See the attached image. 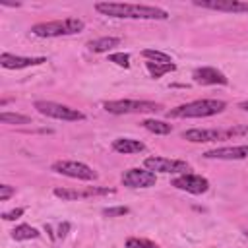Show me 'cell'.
Instances as JSON below:
<instances>
[{
  "instance_id": "10",
  "label": "cell",
  "mask_w": 248,
  "mask_h": 248,
  "mask_svg": "<svg viewBox=\"0 0 248 248\" xmlns=\"http://www.w3.org/2000/svg\"><path fill=\"white\" fill-rule=\"evenodd\" d=\"M114 194V188H101V186H85V188H54V196L66 202L81 200V198H95V196H108Z\"/></svg>"
},
{
  "instance_id": "16",
  "label": "cell",
  "mask_w": 248,
  "mask_h": 248,
  "mask_svg": "<svg viewBox=\"0 0 248 248\" xmlns=\"http://www.w3.org/2000/svg\"><path fill=\"white\" fill-rule=\"evenodd\" d=\"M112 149L118 151V153H124V155H132V153L143 151L145 143L140 141V140H134V138H116L112 141Z\"/></svg>"
},
{
  "instance_id": "5",
  "label": "cell",
  "mask_w": 248,
  "mask_h": 248,
  "mask_svg": "<svg viewBox=\"0 0 248 248\" xmlns=\"http://www.w3.org/2000/svg\"><path fill=\"white\" fill-rule=\"evenodd\" d=\"M103 108L110 114H140V112H157L163 107L153 101H138V99H118L105 101Z\"/></svg>"
},
{
  "instance_id": "21",
  "label": "cell",
  "mask_w": 248,
  "mask_h": 248,
  "mask_svg": "<svg viewBox=\"0 0 248 248\" xmlns=\"http://www.w3.org/2000/svg\"><path fill=\"white\" fill-rule=\"evenodd\" d=\"M143 58H147L149 62H159V64H174L172 58L167 54V52H161V50H155V48H145L143 52Z\"/></svg>"
},
{
  "instance_id": "29",
  "label": "cell",
  "mask_w": 248,
  "mask_h": 248,
  "mask_svg": "<svg viewBox=\"0 0 248 248\" xmlns=\"http://www.w3.org/2000/svg\"><path fill=\"white\" fill-rule=\"evenodd\" d=\"M238 107H240L242 110H246V112H248V101H242V103H240Z\"/></svg>"
},
{
  "instance_id": "30",
  "label": "cell",
  "mask_w": 248,
  "mask_h": 248,
  "mask_svg": "<svg viewBox=\"0 0 248 248\" xmlns=\"http://www.w3.org/2000/svg\"><path fill=\"white\" fill-rule=\"evenodd\" d=\"M244 234H246V236H248V229H246V231H244Z\"/></svg>"
},
{
  "instance_id": "27",
  "label": "cell",
  "mask_w": 248,
  "mask_h": 248,
  "mask_svg": "<svg viewBox=\"0 0 248 248\" xmlns=\"http://www.w3.org/2000/svg\"><path fill=\"white\" fill-rule=\"evenodd\" d=\"M21 215H23V209L17 207V209H12V211L2 213V219H4V221H14V219H17V217H21Z\"/></svg>"
},
{
  "instance_id": "11",
  "label": "cell",
  "mask_w": 248,
  "mask_h": 248,
  "mask_svg": "<svg viewBox=\"0 0 248 248\" xmlns=\"http://www.w3.org/2000/svg\"><path fill=\"white\" fill-rule=\"evenodd\" d=\"M170 184L174 188H178V190H184V192L196 194V196L205 194L209 190V180L203 178V176H200V174H192V172H186V174H180V176L172 178Z\"/></svg>"
},
{
  "instance_id": "1",
  "label": "cell",
  "mask_w": 248,
  "mask_h": 248,
  "mask_svg": "<svg viewBox=\"0 0 248 248\" xmlns=\"http://www.w3.org/2000/svg\"><path fill=\"white\" fill-rule=\"evenodd\" d=\"M95 10L108 17L118 19H169V12L159 6H145V4H128V2H97Z\"/></svg>"
},
{
  "instance_id": "8",
  "label": "cell",
  "mask_w": 248,
  "mask_h": 248,
  "mask_svg": "<svg viewBox=\"0 0 248 248\" xmlns=\"http://www.w3.org/2000/svg\"><path fill=\"white\" fill-rule=\"evenodd\" d=\"M143 167L153 172H165V174H186L190 170V165L180 159H167V157H147L143 161Z\"/></svg>"
},
{
  "instance_id": "22",
  "label": "cell",
  "mask_w": 248,
  "mask_h": 248,
  "mask_svg": "<svg viewBox=\"0 0 248 248\" xmlns=\"http://www.w3.org/2000/svg\"><path fill=\"white\" fill-rule=\"evenodd\" d=\"M0 122L2 124H29L31 118L25 116V114H17V112H2Z\"/></svg>"
},
{
  "instance_id": "23",
  "label": "cell",
  "mask_w": 248,
  "mask_h": 248,
  "mask_svg": "<svg viewBox=\"0 0 248 248\" xmlns=\"http://www.w3.org/2000/svg\"><path fill=\"white\" fill-rule=\"evenodd\" d=\"M126 248H159L155 242L147 240V238H128L126 240Z\"/></svg>"
},
{
  "instance_id": "9",
  "label": "cell",
  "mask_w": 248,
  "mask_h": 248,
  "mask_svg": "<svg viewBox=\"0 0 248 248\" xmlns=\"http://www.w3.org/2000/svg\"><path fill=\"white\" fill-rule=\"evenodd\" d=\"M120 180L128 188H151V186L157 184V174L153 170H149V169L134 167V169L124 170Z\"/></svg>"
},
{
  "instance_id": "14",
  "label": "cell",
  "mask_w": 248,
  "mask_h": 248,
  "mask_svg": "<svg viewBox=\"0 0 248 248\" xmlns=\"http://www.w3.org/2000/svg\"><path fill=\"white\" fill-rule=\"evenodd\" d=\"M45 62H46L45 56H17V54H10V52L0 54V66L6 68V70L31 68V66H39V64H45Z\"/></svg>"
},
{
  "instance_id": "25",
  "label": "cell",
  "mask_w": 248,
  "mask_h": 248,
  "mask_svg": "<svg viewBox=\"0 0 248 248\" xmlns=\"http://www.w3.org/2000/svg\"><path fill=\"white\" fill-rule=\"evenodd\" d=\"M130 209L128 207H124V205H120V207H107V209H103V215H107V217H118V215H126Z\"/></svg>"
},
{
  "instance_id": "19",
  "label": "cell",
  "mask_w": 248,
  "mask_h": 248,
  "mask_svg": "<svg viewBox=\"0 0 248 248\" xmlns=\"http://www.w3.org/2000/svg\"><path fill=\"white\" fill-rule=\"evenodd\" d=\"M39 231L31 225H17L14 231H12V238L14 240H33V238H39Z\"/></svg>"
},
{
  "instance_id": "12",
  "label": "cell",
  "mask_w": 248,
  "mask_h": 248,
  "mask_svg": "<svg viewBox=\"0 0 248 248\" xmlns=\"http://www.w3.org/2000/svg\"><path fill=\"white\" fill-rule=\"evenodd\" d=\"M194 6L229 14H248V2L240 0H194Z\"/></svg>"
},
{
  "instance_id": "2",
  "label": "cell",
  "mask_w": 248,
  "mask_h": 248,
  "mask_svg": "<svg viewBox=\"0 0 248 248\" xmlns=\"http://www.w3.org/2000/svg\"><path fill=\"white\" fill-rule=\"evenodd\" d=\"M227 103L221 99H198L184 105H178L167 112L169 118H207L223 112Z\"/></svg>"
},
{
  "instance_id": "7",
  "label": "cell",
  "mask_w": 248,
  "mask_h": 248,
  "mask_svg": "<svg viewBox=\"0 0 248 248\" xmlns=\"http://www.w3.org/2000/svg\"><path fill=\"white\" fill-rule=\"evenodd\" d=\"M50 170H54L56 174L68 176V178H78V180H97V172L79 161H54L50 165Z\"/></svg>"
},
{
  "instance_id": "26",
  "label": "cell",
  "mask_w": 248,
  "mask_h": 248,
  "mask_svg": "<svg viewBox=\"0 0 248 248\" xmlns=\"http://www.w3.org/2000/svg\"><path fill=\"white\" fill-rule=\"evenodd\" d=\"M14 194H16V188L14 186H10V184H2L0 186V202H6Z\"/></svg>"
},
{
  "instance_id": "24",
  "label": "cell",
  "mask_w": 248,
  "mask_h": 248,
  "mask_svg": "<svg viewBox=\"0 0 248 248\" xmlns=\"http://www.w3.org/2000/svg\"><path fill=\"white\" fill-rule=\"evenodd\" d=\"M108 60L120 68H130V54H126V52H112V54H108Z\"/></svg>"
},
{
  "instance_id": "3",
  "label": "cell",
  "mask_w": 248,
  "mask_h": 248,
  "mask_svg": "<svg viewBox=\"0 0 248 248\" xmlns=\"http://www.w3.org/2000/svg\"><path fill=\"white\" fill-rule=\"evenodd\" d=\"M85 29L83 19L79 17H66V19H54V21H43L31 27V33L35 37H66L76 35Z\"/></svg>"
},
{
  "instance_id": "18",
  "label": "cell",
  "mask_w": 248,
  "mask_h": 248,
  "mask_svg": "<svg viewBox=\"0 0 248 248\" xmlns=\"http://www.w3.org/2000/svg\"><path fill=\"white\" fill-rule=\"evenodd\" d=\"M141 126H143L145 130H149L151 134H157V136H167V134L172 132V126H170V124H167V122H163V120H155V118H145V120H141Z\"/></svg>"
},
{
  "instance_id": "20",
  "label": "cell",
  "mask_w": 248,
  "mask_h": 248,
  "mask_svg": "<svg viewBox=\"0 0 248 248\" xmlns=\"http://www.w3.org/2000/svg\"><path fill=\"white\" fill-rule=\"evenodd\" d=\"M145 68H147V72H149V76L151 78H155V79H159L161 76H165V74H169V72H174L176 70V66L174 64H159V62H145Z\"/></svg>"
},
{
  "instance_id": "4",
  "label": "cell",
  "mask_w": 248,
  "mask_h": 248,
  "mask_svg": "<svg viewBox=\"0 0 248 248\" xmlns=\"http://www.w3.org/2000/svg\"><path fill=\"white\" fill-rule=\"evenodd\" d=\"M248 134V126H234V128H227V130H219V128H192L182 132V138L186 141L192 143H207V141H223V140H231L234 136H242Z\"/></svg>"
},
{
  "instance_id": "6",
  "label": "cell",
  "mask_w": 248,
  "mask_h": 248,
  "mask_svg": "<svg viewBox=\"0 0 248 248\" xmlns=\"http://www.w3.org/2000/svg\"><path fill=\"white\" fill-rule=\"evenodd\" d=\"M35 108L48 118H56V120H66V122H74V120H83L85 114L78 108H72L68 105H60V103H52V101H35Z\"/></svg>"
},
{
  "instance_id": "13",
  "label": "cell",
  "mask_w": 248,
  "mask_h": 248,
  "mask_svg": "<svg viewBox=\"0 0 248 248\" xmlns=\"http://www.w3.org/2000/svg\"><path fill=\"white\" fill-rule=\"evenodd\" d=\"M203 157L205 159H217V161H240V159H248V143L215 147V149L205 151Z\"/></svg>"
},
{
  "instance_id": "28",
  "label": "cell",
  "mask_w": 248,
  "mask_h": 248,
  "mask_svg": "<svg viewBox=\"0 0 248 248\" xmlns=\"http://www.w3.org/2000/svg\"><path fill=\"white\" fill-rule=\"evenodd\" d=\"M68 229H70V223H62V225L58 227V238H64V236L68 234Z\"/></svg>"
},
{
  "instance_id": "15",
  "label": "cell",
  "mask_w": 248,
  "mask_h": 248,
  "mask_svg": "<svg viewBox=\"0 0 248 248\" xmlns=\"http://www.w3.org/2000/svg\"><path fill=\"white\" fill-rule=\"evenodd\" d=\"M192 78L196 83H202V85H227L229 79L223 72H219L217 68H211V66H203V68H196L192 72Z\"/></svg>"
},
{
  "instance_id": "17",
  "label": "cell",
  "mask_w": 248,
  "mask_h": 248,
  "mask_svg": "<svg viewBox=\"0 0 248 248\" xmlns=\"http://www.w3.org/2000/svg\"><path fill=\"white\" fill-rule=\"evenodd\" d=\"M120 45V39L118 37H99V39H93L87 43V48L93 50V52H108L110 48L118 46Z\"/></svg>"
}]
</instances>
